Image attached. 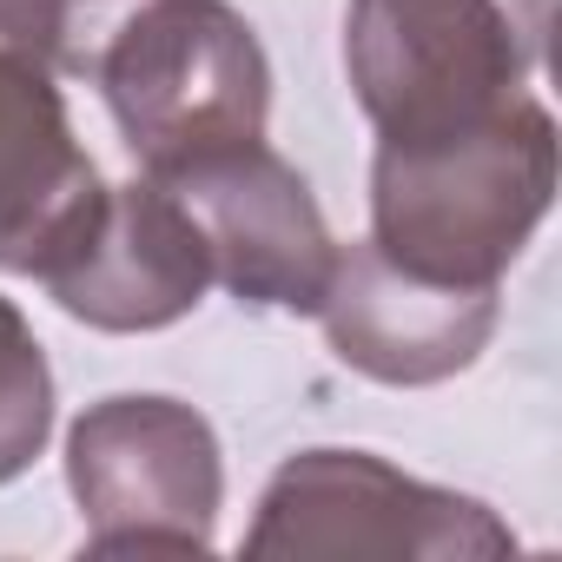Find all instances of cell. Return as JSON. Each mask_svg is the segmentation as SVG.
<instances>
[{"instance_id":"1","label":"cell","mask_w":562,"mask_h":562,"mask_svg":"<svg viewBox=\"0 0 562 562\" xmlns=\"http://www.w3.org/2000/svg\"><path fill=\"white\" fill-rule=\"evenodd\" d=\"M555 199V120L536 93L483 126L371 159V245L430 285H503Z\"/></svg>"},{"instance_id":"5","label":"cell","mask_w":562,"mask_h":562,"mask_svg":"<svg viewBox=\"0 0 562 562\" xmlns=\"http://www.w3.org/2000/svg\"><path fill=\"white\" fill-rule=\"evenodd\" d=\"M245 555L496 562L516 555V529L490 503L417 483L371 450H299L265 483Z\"/></svg>"},{"instance_id":"9","label":"cell","mask_w":562,"mask_h":562,"mask_svg":"<svg viewBox=\"0 0 562 562\" xmlns=\"http://www.w3.org/2000/svg\"><path fill=\"white\" fill-rule=\"evenodd\" d=\"M100 192L106 179L67 120L60 74L27 54H0V271L41 278Z\"/></svg>"},{"instance_id":"7","label":"cell","mask_w":562,"mask_h":562,"mask_svg":"<svg viewBox=\"0 0 562 562\" xmlns=\"http://www.w3.org/2000/svg\"><path fill=\"white\" fill-rule=\"evenodd\" d=\"M47 299L93 325V331H166L186 312H199L212 285V258L186 205L159 179L106 186L74 245L41 271Z\"/></svg>"},{"instance_id":"10","label":"cell","mask_w":562,"mask_h":562,"mask_svg":"<svg viewBox=\"0 0 562 562\" xmlns=\"http://www.w3.org/2000/svg\"><path fill=\"white\" fill-rule=\"evenodd\" d=\"M54 437V371L21 318L14 299H0V483L34 470V457Z\"/></svg>"},{"instance_id":"11","label":"cell","mask_w":562,"mask_h":562,"mask_svg":"<svg viewBox=\"0 0 562 562\" xmlns=\"http://www.w3.org/2000/svg\"><path fill=\"white\" fill-rule=\"evenodd\" d=\"M126 0H0V54H27L60 80L87 74L93 41Z\"/></svg>"},{"instance_id":"6","label":"cell","mask_w":562,"mask_h":562,"mask_svg":"<svg viewBox=\"0 0 562 562\" xmlns=\"http://www.w3.org/2000/svg\"><path fill=\"white\" fill-rule=\"evenodd\" d=\"M159 186L199 225L212 278L238 305L299 318L318 312L338 265V238L285 153H271L265 139H238L159 172Z\"/></svg>"},{"instance_id":"4","label":"cell","mask_w":562,"mask_h":562,"mask_svg":"<svg viewBox=\"0 0 562 562\" xmlns=\"http://www.w3.org/2000/svg\"><path fill=\"white\" fill-rule=\"evenodd\" d=\"M87 555H205L225 509L218 430L179 397H100L67 430Z\"/></svg>"},{"instance_id":"3","label":"cell","mask_w":562,"mask_h":562,"mask_svg":"<svg viewBox=\"0 0 562 562\" xmlns=\"http://www.w3.org/2000/svg\"><path fill=\"white\" fill-rule=\"evenodd\" d=\"M549 0H351L345 74L384 146L483 126L529 93Z\"/></svg>"},{"instance_id":"2","label":"cell","mask_w":562,"mask_h":562,"mask_svg":"<svg viewBox=\"0 0 562 562\" xmlns=\"http://www.w3.org/2000/svg\"><path fill=\"white\" fill-rule=\"evenodd\" d=\"M146 179L265 139L271 60L225 0H126L87 54V74Z\"/></svg>"},{"instance_id":"8","label":"cell","mask_w":562,"mask_h":562,"mask_svg":"<svg viewBox=\"0 0 562 562\" xmlns=\"http://www.w3.org/2000/svg\"><path fill=\"white\" fill-rule=\"evenodd\" d=\"M503 285H430V278L391 265L371 238L338 245L331 285L318 299V325L338 351L371 384L391 391H424L483 358L503 318Z\"/></svg>"}]
</instances>
